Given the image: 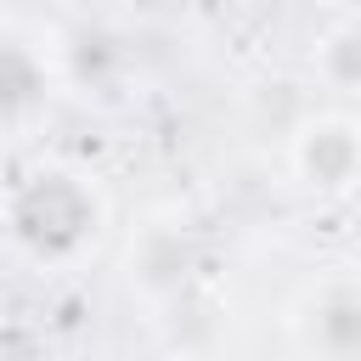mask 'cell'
<instances>
[{
	"instance_id": "1",
	"label": "cell",
	"mask_w": 361,
	"mask_h": 361,
	"mask_svg": "<svg viewBox=\"0 0 361 361\" xmlns=\"http://www.w3.org/2000/svg\"><path fill=\"white\" fill-rule=\"evenodd\" d=\"M107 226H113V203L85 164L45 158L23 169L11 186H0V237L39 276L90 265L96 248L107 243Z\"/></svg>"
},
{
	"instance_id": "2",
	"label": "cell",
	"mask_w": 361,
	"mask_h": 361,
	"mask_svg": "<svg viewBox=\"0 0 361 361\" xmlns=\"http://www.w3.org/2000/svg\"><path fill=\"white\" fill-rule=\"evenodd\" d=\"M203 276V237L180 209H147L118 248V282L141 305H175Z\"/></svg>"
},
{
	"instance_id": "3",
	"label": "cell",
	"mask_w": 361,
	"mask_h": 361,
	"mask_svg": "<svg viewBox=\"0 0 361 361\" xmlns=\"http://www.w3.org/2000/svg\"><path fill=\"white\" fill-rule=\"evenodd\" d=\"M282 327L293 361H361V271L327 265L299 282Z\"/></svg>"
},
{
	"instance_id": "4",
	"label": "cell",
	"mask_w": 361,
	"mask_h": 361,
	"mask_svg": "<svg viewBox=\"0 0 361 361\" xmlns=\"http://www.w3.org/2000/svg\"><path fill=\"white\" fill-rule=\"evenodd\" d=\"M282 158L299 192H310L316 203H350L361 192V113L344 102L305 113L288 130Z\"/></svg>"
},
{
	"instance_id": "5",
	"label": "cell",
	"mask_w": 361,
	"mask_h": 361,
	"mask_svg": "<svg viewBox=\"0 0 361 361\" xmlns=\"http://www.w3.org/2000/svg\"><path fill=\"white\" fill-rule=\"evenodd\" d=\"M62 96L56 39L0 17V141H28Z\"/></svg>"
},
{
	"instance_id": "6",
	"label": "cell",
	"mask_w": 361,
	"mask_h": 361,
	"mask_svg": "<svg viewBox=\"0 0 361 361\" xmlns=\"http://www.w3.org/2000/svg\"><path fill=\"white\" fill-rule=\"evenodd\" d=\"M56 68H62V90L113 102L118 85L135 73V51L124 45V34H113L102 23H85V28L56 39Z\"/></svg>"
},
{
	"instance_id": "7",
	"label": "cell",
	"mask_w": 361,
	"mask_h": 361,
	"mask_svg": "<svg viewBox=\"0 0 361 361\" xmlns=\"http://www.w3.org/2000/svg\"><path fill=\"white\" fill-rule=\"evenodd\" d=\"M310 73L327 96L338 102H361V11L333 17L316 45H310Z\"/></svg>"
},
{
	"instance_id": "8",
	"label": "cell",
	"mask_w": 361,
	"mask_h": 361,
	"mask_svg": "<svg viewBox=\"0 0 361 361\" xmlns=\"http://www.w3.org/2000/svg\"><path fill=\"white\" fill-rule=\"evenodd\" d=\"M158 361H197V355H186V350H169V355H158Z\"/></svg>"
}]
</instances>
